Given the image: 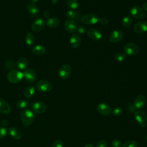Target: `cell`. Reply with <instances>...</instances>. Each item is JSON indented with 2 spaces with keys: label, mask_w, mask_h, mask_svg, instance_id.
<instances>
[{
  "label": "cell",
  "mask_w": 147,
  "mask_h": 147,
  "mask_svg": "<svg viewBox=\"0 0 147 147\" xmlns=\"http://www.w3.org/2000/svg\"><path fill=\"white\" fill-rule=\"evenodd\" d=\"M25 41L26 44L29 47L32 46L34 44V37L32 33L29 32L26 34L25 37Z\"/></svg>",
  "instance_id": "cell-28"
},
{
  "label": "cell",
  "mask_w": 147,
  "mask_h": 147,
  "mask_svg": "<svg viewBox=\"0 0 147 147\" xmlns=\"http://www.w3.org/2000/svg\"><path fill=\"white\" fill-rule=\"evenodd\" d=\"M111 145L112 147H122V142L117 139H115L111 141Z\"/></svg>",
  "instance_id": "cell-34"
},
{
  "label": "cell",
  "mask_w": 147,
  "mask_h": 147,
  "mask_svg": "<svg viewBox=\"0 0 147 147\" xmlns=\"http://www.w3.org/2000/svg\"><path fill=\"white\" fill-rule=\"evenodd\" d=\"M7 133L6 129L5 127H0V139L4 138Z\"/></svg>",
  "instance_id": "cell-38"
},
{
  "label": "cell",
  "mask_w": 147,
  "mask_h": 147,
  "mask_svg": "<svg viewBox=\"0 0 147 147\" xmlns=\"http://www.w3.org/2000/svg\"><path fill=\"white\" fill-rule=\"evenodd\" d=\"M45 22L42 18H37L32 24V26H31L32 30L35 32H40L43 29V28L45 26Z\"/></svg>",
  "instance_id": "cell-10"
},
{
  "label": "cell",
  "mask_w": 147,
  "mask_h": 147,
  "mask_svg": "<svg viewBox=\"0 0 147 147\" xmlns=\"http://www.w3.org/2000/svg\"><path fill=\"white\" fill-rule=\"evenodd\" d=\"M81 20L82 22L85 24L92 25L96 24L99 21V18L95 13H89L83 16Z\"/></svg>",
  "instance_id": "cell-5"
},
{
  "label": "cell",
  "mask_w": 147,
  "mask_h": 147,
  "mask_svg": "<svg viewBox=\"0 0 147 147\" xmlns=\"http://www.w3.org/2000/svg\"><path fill=\"white\" fill-rule=\"evenodd\" d=\"M34 115L32 111L26 109L23 110L21 113V119L22 124L25 126L30 125L33 122Z\"/></svg>",
  "instance_id": "cell-1"
},
{
  "label": "cell",
  "mask_w": 147,
  "mask_h": 147,
  "mask_svg": "<svg viewBox=\"0 0 147 147\" xmlns=\"http://www.w3.org/2000/svg\"><path fill=\"white\" fill-rule=\"evenodd\" d=\"M84 147H94L92 145H91V144H87V145H86Z\"/></svg>",
  "instance_id": "cell-45"
},
{
  "label": "cell",
  "mask_w": 147,
  "mask_h": 147,
  "mask_svg": "<svg viewBox=\"0 0 147 147\" xmlns=\"http://www.w3.org/2000/svg\"><path fill=\"white\" fill-rule=\"evenodd\" d=\"M134 117L138 125L141 127L147 125V115L145 112L141 110H136L134 113Z\"/></svg>",
  "instance_id": "cell-3"
},
{
  "label": "cell",
  "mask_w": 147,
  "mask_h": 147,
  "mask_svg": "<svg viewBox=\"0 0 147 147\" xmlns=\"http://www.w3.org/2000/svg\"><path fill=\"white\" fill-rule=\"evenodd\" d=\"M35 93V88L33 86H30L26 88L24 91V95L27 98H31Z\"/></svg>",
  "instance_id": "cell-25"
},
{
  "label": "cell",
  "mask_w": 147,
  "mask_h": 147,
  "mask_svg": "<svg viewBox=\"0 0 147 147\" xmlns=\"http://www.w3.org/2000/svg\"><path fill=\"white\" fill-rule=\"evenodd\" d=\"M27 10L29 14L33 17H36L38 14V9L37 7L33 3H29L27 6Z\"/></svg>",
  "instance_id": "cell-21"
},
{
  "label": "cell",
  "mask_w": 147,
  "mask_h": 147,
  "mask_svg": "<svg viewBox=\"0 0 147 147\" xmlns=\"http://www.w3.org/2000/svg\"><path fill=\"white\" fill-rule=\"evenodd\" d=\"M30 2H31V3H32L35 4L36 3H37V1H38V0H30Z\"/></svg>",
  "instance_id": "cell-44"
},
{
  "label": "cell",
  "mask_w": 147,
  "mask_h": 147,
  "mask_svg": "<svg viewBox=\"0 0 147 147\" xmlns=\"http://www.w3.org/2000/svg\"><path fill=\"white\" fill-rule=\"evenodd\" d=\"M52 2L53 5H56L58 2V0H52Z\"/></svg>",
  "instance_id": "cell-43"
},
{
  "label": "cell",
  "mask_w": 147,
  "mask_h": 147,
  "mask_svg": "<svg viewBox=\"0 0 147 147\" xmlns=\"http://www.w3.org/2000/svg\"><path fill=\"white\" fill-rule=\"evenodd\" d=\"M88 37L93 40H99L101 39L102 35L100 31L94 28H90L87 31Z\"/></svg>",
  "instance_id": "cell-15"
},
{
  "label": "cell",
  "mask_w": 147,
  "mask_h": 147,
  "mask_svg": "<svg viewBox=\"0 0 147 147\" xmlns=\"http://www.w3.org/2000/svg\"><path fill=\"white\" fill-rule=\"evenodd\" d=\"M132 18L130 16H126L122 19V25L125 28H129L132 24Z\"/></svg>",
  "instance_id": "cell-27"
},
{
  "label": "cell",
  "mask_w": 147,
  "mask_h": 147,
  "mask_svg": "<svg viewBox=\"0 0 147 147\" xmlns=\"http://www.w3.org/2000/svg\"><path fill=\"white\" fill-rule=\"evenodd\" d=\"M98 112L103 115H109L111 113V108L107 103H100L97 106Z\"/></svg>",
  "instance_id": "cell-11"
},
{
  "label": "cell",
  "mask_w": 147,
  "mask_h": 147,
  "mask_svg": "<svg viewBox=\"0 0 147 147\" xmlns=\"http://www.w3.org/2000/svg\"><path fill=\"white\" fill-rule=\"evenodd\" d=\"M49 15H50V13L48 10H45L43 13V16L45 18H48L49 16Z\"/></svg>",
  "instance_id": "cell-41"
},
{
  "label": "cell",
  "mask_w": 147,
  "mask_h": 147,
  "mask_svg": "<svg viewBox=\"0 0 147 147\" xmlns=\"http://www.w3.org/2000/svg\"><path fill=\"white\" fill-rule=\"evenodd\" d=\"M47 26L51 28H55L60 24V20L56 17H51L46 21Z\"/></svg>",
  "instance_id": "cell-22"
},
{
  "label": "cell",
  "mask_w": 147,
  "mask_h": 147,
  "mask_svg": "<svg viewBox=\"0 0 147 147\" xmlns=\"http://www.w3.org/2000/svg\"><path fill=\"white\" fill-rule=\"evenodd\" d=\"M67 5L71 10H75L78 8L79 4L77 0H67Z\"/></svg>",
  "instance_id": "cell-26"
},
{
  "label": "cell",
  "mask_w": 147,
  "mask_h": 147,
  "mask_svg": "<svg viewBox=\"0 0 147 147\" xmlns=\"http://www.w3.org/2000/svg\"><path fill=\"white\" fill-rule=\"evenodd\" d=\"M32 51L35 55H41L45 53V52H46V49L43 45H37L32 49Z\"/></svg>",
  "instance_id": "cell-23"
},
{
  "label": "cell",
  "mask_w": 147,
  "mask_h": 147,
  "mask_svg": "<svg viewBox=\"0 0 147 147\" xmlns=\"http://www.w3.org/2000/svg\"><path fill=\"white\" fill-rule=\"evenodd\" d=\"M134 30L137 33H144L147 32V22L139 21L134 25Z\"/></svg>",
  "instance_id": "cell-14"
},
{
  "label": "cell",
  "mask_w": 147,
  "mask_h": 147,
  "mask_svg": "<svg viewBox=\"0 0 147 147\" xmlns=\"http://www.w3.org/2000/svg\"><path fill=\"white\" fill-rule=\"evenodd\" d=\"M9 133L10 135V136L15 140H20L21 138L22 134L21 131L16 127H10L9 129Z\"/></svg>",
  "instance_id": "cell-20"
},
{
  "label": "cell",
  "mask_w": 147,
  "mask_h": 147,
  "mask_svg": "<svg viewBox=\"0 0 147 147\" xmlns=\"http://www.w3.org/2000/svg\"><path fill=\"white\" fill-rule=\"evenodd\" d=\"M142 9L144 10L145 11H147V2L144 3L142 5Z\"/></svg>",
  "instance_id": "cell-42"
},
{
  "label": "cell",
  "mask_w": 147,
  "mask_h": 147,
  "mask_svg": "<svg viewBox=\"0 0 147 147\" xmlns=\"http://www.w3.org/2000/svg\"><path fill=\"white\" fill-rule=\"evenodd\" d=\"M24 77L29 83L35 82L37 78V74L35 71L32 68H28L23 72Z\"/></svg>",
  "instance_id": "cell-12"
},
{
  "label": "cell",
  "mask_w": 147,
  "mask_h": 147,
  "mask_svg": "<svg viewBox=\"0 0 147 147\" xmlns=\"http://www.w3.org/2000/svg\"><path fill=\"white\" fill-rule=\"evenodd\" d=\"M99 22L102 25H106L108 23L109 20L106 17H102L100 19H99Z\"/></svg>",
  "instance_id": "cell-40"
},
{
  "label": "cell",
  "mask_w": 147,
  "mask_h": 147,
  "mask_svg": "<svg viewBox=\"0 0 147 147\" xmlns=\"http://www.w3.org/2000/svg\"><path fill=\"white\" fill-rule=\"evenodd\" d=\"M122 113H123V110L122 108L119 107H117L114 108L113 110V114L116 117L121 116L122 114Z\"/></svg>",
  "instance_id": "cell-33"
},
{
  "label": "cell",
  "mask_w": 147,
  "mask_h": 147,
  "mask_svg": "<svg viewBox=\"0 0 147 147\" xmlns=\"http://www.w3.org/2000/svg\"><path fill=\"white\" fill-rule=\"evenodd\" d=\"M71 71L72 69L69 65L64 64L60 68L58 74L61 78L63 79H66L70 76L71 74Z\"/></svg>",
  "instance_id": "cell-8"
},
{
  "label": "cell",
  "mask_w": 147,
  "mask_h": 147,
  "mask_svg": "<svg viewBox=\"0 0 147 147\" xmlns=\"http://www.w3.org/2000/svg\"><path fill=\"white\" fill-rule=\"evenodd\" d=\"M123 38V33L119 30L113 31L109 37V40L111 43H116L121 41Z\"/></svg>",
  "instance_id": "cell-13"
},
{
  "label": "cell",
  "mask_w": 147,
  "mask_h": 147,
  "mask_svg": "<svg viewBox=\"0 0 147 147\" xmlns=\"http://www.w3.org/2000/svg\"><path fill=\"white\" fill-rule=\"evenodd\" d=\"M64 28L68 33H74L77 30V26L74 21L68 20L65 22Z\"/></svg>",
  "instance_id": "cell-17"
},
{
  "label": "cell",
  "mask_w": 147,
  "mask_h": 147,
  "mask_svg": "<svg viewBox=\"0 0 147 147\" xmlns=\"http://www.w3.org/2000/svg\"><path fill=\"white\" fill-rule=\"evenodd\" d=\"M32 111L36 114H42L47 110L46 105L42 102H35L32 103L31 106Z\"/></svg>",
  "instance_id": "cell-9"
},
{
  "label": "cell",
  "mask_w": 147,
  "mask_h": 147,
  "mask_svg": "<svg viewBox=\"0 0 147 147\" xmlns=\"http://www.w3.org/2000/svg\"><path fill=\"white\" fill-rule=\"evenodd\" d=\"M29 105H30V103L29 101H28L26 100H24V99L18 100L16 104L17 106L20 109L26 108V107H28L29 106Z\"/></svg>",
  "instance_id": "cell-29"
},
{
  "label": "cell",
  "mask_w": 147,
  "mask_h": 147,
  "mask_svg": "<svg viewBox=\"0 0 147 147\" xmlns=\"http://www.w3.org/2000/svg\"><path fill=\"white\" fill-rule=\"evenodd\" d=\"M66 17L69 19L73 20L74 19L76 18V13H75L74 10H68L66 12Z\"/></svg>",
  "instance_id": "cell-31"
},
{
  "label": "cell",
  "mask_w": 147,
  "mask_h": 147,
  "mask_svg": "<svg viewBox=\"0 0 147 147\" xmlns=\"http://www.w3.org/2000/svg\"><path fill=\"white\" fill-rule=\"evenodd\" d=\"M140 49L138 46L133 42L127 43L124 47L125 53L129 56L137 55L139 53Z\"/></svg>",
  "instance_id": "cell-6"
},
{
  "label": "cell",
  "mask_w": 147,
  "mask_h": 147,
  "mask_svg": "<svg viewBox=\"0 0 147 147\" xmlns=\"http://www.w3.org/2000/svg\"><path fill=\"white\" fill-rule=\"evenodd\" d=\"M5 67L7 69H11L14 67L15 66V64H14V61H11V60H7L5 62Z\"/></svg>",
  "instance_id": "cell-35"
},
{
  "label": "cell",
  "mask_w": 147,
  "mask_h": 147,
  "mask_svg": "<svg viewBox=\"0 0 147 147\" xmlns=\"http://www.w3.org/2000/svg\"><path fill=\"white\" fill-rule=\"evenodd\" d=\"M28 65V61L25 57L20 58L17 63V67L21 70L25 69L27 68Z\"/></svg>",
  "instance_id": "cell-24"
},
{
  "label": "cell",
  "mask_w": 147,
  "mask_h": 147,
  "mask_svg": "<svg viewBox=\"0 0 147 147\" xmlns=\"http://www.w3.org/2000/svg\"><path fill=\"white\" fill-rule=\"evenodd\" d=\"M23 73L17 69H12L7 74V78L9 82L11 83H18L23 78Z\"/></svg>",
  "instance_id": "cell-2"
},
{
  "label": "cell",
  "mask_w": 147,
  "mask_h": 147,
  "mask_svg": "<svg viewBox=\"0 0 147 147\" xmlns=\"http://www.w3.org/2000/svg\"><path fill=\"white\" fill-rule=\"evenodd\" d=\"M37 90L40 92H49L52 88V84L47 80H40L36 85Z\"/></svg>",
  "instance_id": "cell-7"
},
{
  "label": "cell",
  "mask_w": 147,
  "mask_h": 147,
  "mask_svg": "<svg viewBox=\"0 0 147 147\" xmlns=\"http://www.w3.org/2000/svg\"><path fill=\"white\" fill-rule=\"evenodd\" d=\"M77 30H78V33L80 34H83L85 33V32L86 31V28L84 26H80L78 28H77Z\"/></svg>",
  "instance_id": "cell-39"
},
{
  "label": "cell",
  "mask_w": 147,
  "mask_h": 147,
  "mask_svg": "<svg viewBox=\"0 0 147 147\" xmlns=\"http://www.w3.org/2000/svg\"><path fill=\"white\" fill-rule=\"evenodd\" d=\"M126 58V56L123 53H117L115 55L114 59L117 61L122 62Z\"/></svg>",
  "instance_id": "cell-30"
},
{
  "label": "cell",
  "mask_w": 147,
  "mask_h": 147,
  "mask_svg": "<svg viewBox=\"0 0 147 147\" xmlns=\"http://www.w3.org/2000/svg\"><path fill=\"white\" fill-rule=\"evenodd\" d=\"M146 99L145 97L142 95H138L134 101L133 106L136 109H141L143 108L145 105Z\"/></svg>",
  "instance_id": "cell-16"
},
{
  "label": "cell",
  "mask_w": 147,
  "mask_h": 147,
  "mask_svg": "<svg viewBox=\"0 0 147 147\" xmlns=\"http://www.w3.org/2000/svg\"><path fill=\"white\" fill-rule=\"evenodd\" d=\"M122 147H137V143L134 140H130L126 142Z\"/></svg>",
  "instance_id": "cell-32"
},
{
  "label": "cell",
  "mask_w": 147,
  "mask_h": 147,
  "mask_svg": "<svg viewBox=\"0 0 147 147\" xmlns=\"http://www.w3.org/2000/svg\"><path fill=\"white\" fill-rule=\"evenodd\" d=\"M70 45L74 48L79 47L81 44V37L79 34L74 33L70 37Z\"/></svg>",
  "instance_id": "cell-18"
},
{
  "label": "cell",
  "mask_w": 147,
  "mask_h": 147,
  "mask_svg": "<svg viewBox=\"0 0 147 147\" xmlns=\"http://www.w3.org/2000/svg\"><path fill=\"white\" fill-rule=\"evenodd\" d=\"M11 111L10 105L5 100L0 98V112L3 114H9Z\"/></svg>",
  "instance_id": "cell-19"
},
{
  "label": "cell",
  "mask_w": 147,
  "mask_h": 147,
  "mask_svg": "<svg viewBox=\"0 0 147 147\" xmlns=\"http://www.w3.org/2000/svg\"><path fill=\"white\" fill-rule=\"evenodd\" d=\"M52 147H63V142L60 140H56L53 142Z\"/></svg>",
  "instance_id": "cell-36"
},
{
  "label": "cell",
  "mask_w": 147,
  "mask_h": 147,
  "mask_svg": "<svg viewBox=\"0 0 147 147\" xmlns=\"http://www.w3.org/2000/svg\"><path fill=\"white\" fill-rule=\"evenodd\" d=\"M130 13L131 16L137 19H143L146 16L144 10L137 5L133 6L131 7L130 9Z\"/></svg>",
  "instance_id": "cell-4"
},
{
  "label": "cell",
  "mask_w": 147,
  "mask_h": 147,
  "mask_svg": "<svg viewBox=\"0 0 147 147\" xmlns=\"http://www.w3.org/2000/svg\"><path fill=\"white\" fill-rule=\"evenodd\" d=\"M107 144L105 140H100L96 144V147H107Z\"/></svg>",
  "instance_id": "cell-37"
},
{
  "label": "cell",
  "mask_w": 147,
  "mask_h": 147,
  "mask_svg": "<svg viewBox=\"0 0 147 147\" xmlns=\"http://www.w3.org/2000/svg\"><path fill=\"white\" fill-rule=\"evenodd\" d=\"M146 141H147V135H146Z\"/></svg>",
  "instance_id": "cell-46"
}]
</instances>
